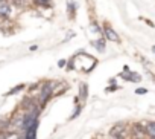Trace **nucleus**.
<instances>
[{
  "mask_svg": "<svg viewBox=\"0 0 155 139\" xmlns=\"http://www.w3.org/2000/svg\"><path fill=\"white\" fill-rule=\"evenodd\" d=\"M52 89H53V84H52V83H46V84H44V87H43V90H41V96H40V103H41V104H44V103L50 98Z\"/></svg>",
  "mask_w": 155,
  "mask_h": 139,
  "instance_id": "obj_1",
  "label": "nucleus"
},
{
  "mask_svg": "<svg viewBox=\"0 0 155 139\" xmlns=\"http://www.w3.org/2000/svg\"><path fill=\"white\" fill-rule=\"evenodd\" d=\"M104 35H105L108 40H111V41H119V40H120L119 35L116 34V31H114L113 28H110L108 25H105V28H104Z\"/></svg>",
  "mask_w": 155,
  "mask_h": 139,
  "instance_id": "obj_2",
  "label": "nucleus"
},
{
  "mask_svg": "<svg viewBox=\"0 0 155 139\" xmlns=\"http://www.w3.org/2000/svg\"><path fill=\"white\" fill-rule=\"evenodd\" d=\"M11 12V5L6 0H0V17H8Z\"/></svg>",
  "mask_w": 155,
  "mask_h": 139,
  "instance_id": "obj_3",
  "label": "nucleus"
},
{
  "mask_svg": "<svg viewBox=\"0 0 155 139\" xmlns=\"http://www.w3.org/2000/svg\"><path fill=\"white\" fill-rule=\"evenodd\" d=\"M123 69H125V74H122V78H126V80H129V81H134V83L140 81V75H137V74H128V72H129L128 66H125Z\"/></svg>",
  "mask_w": 155,
  "mask_h": 139,
  "instance_id": "obj_4",
  "label": "nucleus"
},
{
  "mask_svg": "<svg viewBox=\"0 0 155 139\" xmlns=\"http://www.w3.org/2000/svg\"><path fill=\"white\" fill-rule=\"evenodd\" d=\"M146 133L150 136V139H155V122H149L146 125Z\"/></svg>",
  "mask_w": 155,
  "mask_h": 139,
  "instance_id": "obj_5",
  "label": "nucleus"
},
{
  "mask_svg": "<svg viewBox=\"0 0 155 139\" xmlns=\"http://www.w3.org/2000/svg\"><path fill=\"white\" fill-rule=\"evenodd\" d=\"M105 43H104V40H97V41H94L93 43V46L97 49V50H101V52H104L105 50V46H104Z\"/></svg>",
  "mask_w": 155,
  "mask_h": 139,
  "instance_id": "obj_6",
  "label": "nucleus"
},
{
  "mask_svg": "<svg viewBox=\"0 0 155 139\" xmlns=\"http://www.w3.org/2000/svg\"><path fill=\"white\" fill-rule=\"evenodd\" d=\"M81 98L82 101L87 99V84H81Z\"/></svg>",
  "mask_w": 155,
  "mask_h": 139,
  "instance_id": "obj_7",
  "label": "nucleus"
},
{
  "mask_svg": "<svg viewBox=\"0 0 155 139\" xmlns=\"http://www.w3.org/2000/svg\"><path fill=\"white\" fill-rule=\"evenodd\" d=\"M21 89H23V86H17V87H15V89H12V90H11L8 95H14L15 92H18V90H21Z\"/></svg>",
  "mask_w": 155,
  "mask_h": 139,
  "instance_id": "obj_8",
  "label": "nucleus"
},
{
  "mask_svg": "<svg viewBox=\"0 0 155 139\" xmlns=\"http://www.w3.org/2000/svg\"><path fill=\"white\" fill-rule=\"evenodd\" d=\"M37 3H38V5H44V6H46V5H49V3H50V0H37Z\"/></svg>",
  "mask_w": 155,
  "mask_h": 139,
  "instance_id": "obj_9",
  "label": "nucleus"
},
{
  "mask_svg": "<svg viewBox=\"0 0 155 139\" xmlns=\"http://www.w3.org/2000/svg\"><path fill=\"white\" fill-rule=\"evenodd\" d=\"M146 92H147L146 89H137V90H135V93H138V95H143V93H146Z\"/></svg>",
  "mask_w": 155,
  "mask_h": 139,
  "instance_id": "obj_10",
  "label": "nucleus"
},
{
  "mask_svg": "<svg viewBox=\"0 0 155 139\" xmlns=\"http://www.w3.org/2000/svg\"><path fill=\"white\" fill-rule=\"evenodd\" d=\"M152 50H153V52H155V46H153V47H152Z\"/></svg>",
  "mask_w": 155,
  "mask_h": 139,
  "instance_id": "obj_11",
  "label": "nucleus"
}]
</instances>
